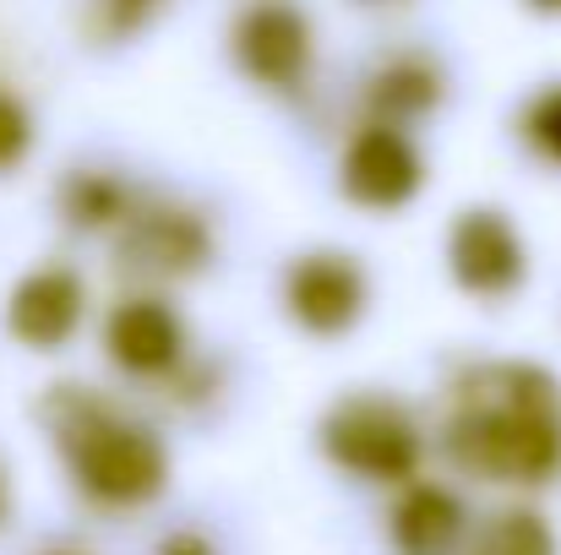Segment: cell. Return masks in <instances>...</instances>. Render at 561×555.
I'll list each match as a JSON object with an SVG mask.
<instances>
[{
  "mask_svg": "<svg viewBox=\"0 0 561 555\" xmlns=\"http://www.w3.org/2000/svg\"><path fill=\"white\" fill-rule=\"evenodd\" d=\"M540 5H561V0H540Z\"/></svg>",
  "mask_w": 561,
  "mask_h": 555,
  "instance_id": "15",
  "label": "cell"
},
{
  "mask_svg": "<svg viewBox=\"0 0 561 555\" xmlns=\"http://www.w3.org/2000/svg\"><path fill=\"white\" fill-rule=\"evenodd\" d=\"M529 137H535L546 153H557L561 159V88L557 93H546V99L529 109Z\"/></svg>",
  "mask_w": 561,
  "mask_h": 555,
  "instance_id": "12",
  "label": "cell"
},
{
  "mask_svg": "<svg viewBox=\"0 0 561 555\" xmlns=\"http://www.w3.org/2000/svg\"><path fill=\"white\" fill-rule=\"evenodd\" d=\"M71 463H77V479L99 501H115V507L148 501L164 485V452H159V441L142 436V430H131V425H93V430H82L71 441Z\"/></svg>",
  "mask_w": 561,
  "mask_h": 555,
  "instance_id": "2",
  "label": "cell"
},
{
  "mask_svg": "<svg viewBox=\"0 0 561 555\" xmlns=\"http://www.w3.org/2000/svg\"><path fill=\"white\" fill-rule=\"evenodd\" d=\"M474 555H557V540H551L546 518H535V512H507V518H496V523L480 534Z\"/></svg>",
  "mask_w": 561,
  "mask_h": 555,
  "instance_id": "11",
  "label": "cell"
},
{
  "mask_svg": "<svg viewBox=\"0 0 561 555\" xmlns=\"http://www.w3.org/2000/svg\"><path fill=\"white\" fill-rule=\"evenodd\" d=\"M458 523H463V512L447 490L414 485L392 512V540H398L403 555H447L453 540H458Z\"/></svg>",
  "mask_w": 561,
  "mask_h": 555,
  "instance_id": "10",
  "label": "cell"
},
{
  "mask_svg": "<svg viewBox=\"0 0 561 555\" xmlns=\"http://www.w3.org/2000/svg\"><path fill=\"white\" fill-rule=\"evenodd\" d=\"M77 316H82V289H77V278L60 273V267L33 273V278L11 294V311H5L11 333H16L22 344H33V349L60 344V338L77 327Z\"/></svg>",
  "mask_w": 561,
  "mask_h": 555,
  "instance_id": "6",
  "label": "cell"
},
{
  "mask_svg": "<svg viewBox=\"0 0 561 555\" xmlns=\"http://www.w3.org/2000/svg\"><path fill=\"white\" fill-rule=\"evenodd\" d=\"M453 267L469 289L480 294H502L518 284L524 273V251L513 240V229L496 218V212H469L453 234Z\"/></svg>",
  "mask_w": 561,
  "mask_h": 555,
  "instance_id": "4",
  "label": "cell"
},
{
  "mask_svg": "<svg viewBox=\"0 0 561 555\" xmlns=\"http://www.w3.org/2000/svg\"><path fill=\"white\" fill-rule=\"evenodd\" d=\"M22 148H27V120H22V109L0 93V170H5V164H16V159H22Z\"/></svg>",
  "mask_w": 561,
  "mask_h": 555,
  "instance_id": "13",
  "label": "cell"
},
{
  "mask_svg": "<svg viewBox=\"0 0 561 555\" xmlns=\"http://www.w3.org/2000/svg\"><path fill=\"white\" fill-rule=\"evenodd\" d=\"M328 452L355 469V474H371V479H403L420 458V441H414V425L398 403H381V397H350L333 419H328Z\"/></svg>",
  "mask_w": 561,
  "mask_h": 555,
  "instance_id": "3",
  "label": "cell"
},
{
  "mask_svg": "<svg viewBox=\"0 0 561 555\" xmlns=\"http://www.w3.org/2000/svg\"><path fill=\"white\" fill-rule=\"evenodd\" d=\"M344 185L355 201H371V207H398L414 185H420V164H414V148L398 137V131H366L355 148H350V164H344Z\"/></svg>",
  "mask_w": 561,
  "mask_h": 555,
  "instance_id": "5",
  "label": "cell"
},
{
  "mask_svg": "<svg viewBox=\"0 0 561 555\" xmlns=\"http://www.w3.org/2000/svg\"><path fill=\"white\" fill-rule=\"evenodd\" d=\"M311 38H306V22L289 11V5H256L251 16H245V27H240V55H245V66L262 77V82H295L300 71H306V49Z\"/></svg>",
  "mask_w": 561,
  "mask_h": 555,
  "instance_id": "8",
  "label": "cell"
},
{
  "mask_svg": "<svg viewBox=\"0 0 561 555\" xmlns=\"http://www.w3.org/2000/svg\"><path fill=\"white\" fill-rule=\"evenodd\" d=\"M110 349L126 370H159L181 355V322L153 300L121 305L110 322Z\"/></svg>",
  "mask_w": 561,
  "mask_h": 555,
  "instance_id": "9",
  "label": "cell"
},
{
  "mask_svg": "<svg viewBox=\"0 0 561 555\" xmlns=\"http://www.w3.org/2000/svg\"><path fill=\"white\" fill-rule=\"evenodd\" d=\"M164 555H207V551H202V540H186V534H175V540L164 545Z\"/></svg>",
  "mask_w": 561,
  "mask_h": 555,
  "instance_id": "14",
  "label": "cell"
},
{
  "mask_svg": "<svg viewBox=\"0 0 561 555\" xmlns=\"http://www.w3.org/2000/svg\"><path fill=\"white\" fill-rule=\"evenodd\" d=\"M496 397L469 403L453 425V458L485 479H551L561 463V403L557 386L535 370H496Z\"/></svg>",
  "mask_w": 561,
  "mask_h": 555,
  "instance_id": "1",
  "label": "cell"
},
{
  "mask_svg": "<svg viewBox=\"0 0 561 555\" xmlns=\"http://www.w3.org/2000/svg\"><path fill=\"white\" fill-rule=\"evenodd\" d=\"M289 300H295V311H300L306 327L339 333V327L355 322V311H360V300H366V284H360V273H355L344 256H311V262L295 273Z\"/></svg>",
  "mask_w": 561,
  "mask_h": 555,
  "instance_id": "7",
  "label": "cell"
}]
</instances>
